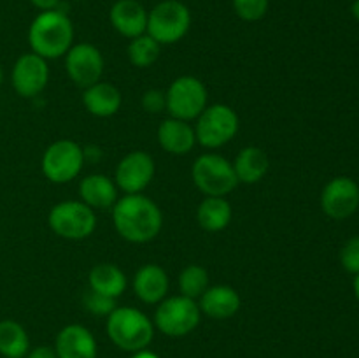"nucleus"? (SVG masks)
Wrapping results in <instances>:
<instances>
[{
  "label": "nucleus",
  "mask_w": 359,
  "mask_h": 358,
  "mask_svg": "<svg viewBox=\"0 0 359 358\" xmlns=\"http://www.w3.org/2000/svg\"><path fill=\"white\" fill-rule=\"evenodd\" d=\"M112 221L125 241L144 244L160 234L163 214L160 207L142 193H132L118 199L112 206Z\"/></svg>",
  "instance_id": "1"
},
{
  "label": "nucleus",
  "mask_w": 359,
  "mask_h": 358,
  "mask_svg": "<svg viewBox=\"0 0 359 358\" xmlns=\"http://www.w3.org/2000/svg\"><path fill=\"white\" fill-rule=\"evenodd\" d=\"M74 25L63 11H42L28 28V44L32 53L44 60L60 58L72 48Z\"/></svg>",
  "instance_id": "2"
},
{
  "label": "nucleus",
  "mask_w": 359,
  "mask_h": 358,
  "mask_svg": "<svg viewBox=\"0 0 359 358\" xmlns=\"http://www.w3.org/2000/svg\"><path fill=\"white\" fill-rule=\"evenodd\" d=\"M107 333L123 351L146 350L154 337L153 321L135 307H116L107 318Z\"/></svg>",
  "instance_id": "3"
},
{
  "label": "nucleus",
  "mask_w": 359,
  "mask_h": 358,
  "mask_svg": "<svg viewBox=\"0 0 359 358\" xmlns=\"http://www.w3.org/2000/svg\"><path fill=\"white\" fill-rule=\"evenodd\" d=\"M191 27V13L188 6L179 0H163L147 13L146 34L158 44H175Z\"/></svg>",
  "instance_id": "4"
},
{
  "label": "nucleus",
  "mask_w": 359,
  "mask_h": 358,
  "mask_svg": "<svg viewBox=\"0 0 359 358\" xmlns=\"http://www.w3.org/2000/svg\"><path fill=\"white\" fill-rule=\"evenodd\" d=\"M193 183L205 197H226L238 185L233 164L216 153L200 154L191 168Z\"/></svg>",
  "instance_id": "5"
},
{
  "label": "nucleus",
  "mask_w": 359,
  "mask_h": 358,
  "mask_svg": "<svg viewBox=\"0 0 359 358\" xmlns=\"http://www.w3.org/2000/svg\"><path fill=\"white\" fill-rule=\"evenodd\" d=\"M200 316L202 311L193 298L175 295V297L163 298L158 304L154 312V325L168 337H184L198 326Z\"/></svg>",
  "instance_id": "6"
},
{
  "label": "nucleus",
  "mask_w": 359,
  "mask_h": 358,
  "mask_svg": "<svg viewBox=\"0 0 359 358\" xmlns=\"http://www.w3.org/2000/svg\"><path fill=\"white\" fill-rule=\"evenodd\" d=\"M49 227L56 235L70 241L90 237L97 228V216L90 206L81 200H65L49 211Z\"/></svg>",
  "instance_id": "7"
},
{
  "label": "nucleus",
  "mask_w": 359,
  "mask_h": 358,
  "mask_svg": "<svg viewBox=\"0 0 359 358\" xmlns=\"http://www.w3.org/2000/svg\"><path fill=\"white\" fill-rule=\"evenodd\" d=\"M207 88L198 77L182 76L177 77L165 93V109L170 118L191 121L207 107Z\"/></svg>",
  "instance_id": "8"
},
{
  "label": "nucleus",
  "mask_w": 359,
  "mask_h": 358,
  "mask_svg": "<svg viewBox=\"0 0 359 358\" xmlns=\"http://www.w3.org/2000/svg\"><path fill=\"white\" fill-rule=\"evenodd\" d=\"M195 126L196 140L203 147L216 150L230 142L238 132V116L230 105L214 104L203 109Z\"/></svg>",
  "instance_id": "9"
},
{
  "label": "nucleus",
  "mask_w": 359,
  "mask_h": 358,
  "mask_svg": "<svg viewBox=\"0 0 359 358\" xmlns=\"http://www.w3.org/2000/svg\"><path fill=\"white\" fill-rule=\"evenodd\" d=\"M84 165V151L77 142L62 139L53 142L42 157V172L51 183H69L79 175Z\"/></svg>",
  "instance_id": "10"
},
{
  "label": "nucleus",
  "mask_w": 359,
  "mask_h": 358,
  "mask_svg": "<svg viewBox=\"0 0 359 358\" xmlns=\"http://www.w3.org/2000/svg\"><path fill=\"white\" fill-rule=\"evenodd\" d=\"M65 69L70 81L83 90L98 83L104 74V56L93 44L81 42L65 55Z\"/></svg>",
  "instance_id": "11"
},
{
  "label": "nucleus",
  "mask_w": 359,
  "mask_h": 358,
  "mask_svg": "<svg viewBox=\"0 0 359 358\" xmlns=\"http://www.w3.org/2000/svg\"><path fill=\"white\" fill-rule=\"evenodd\" d=\"M321 207L326 216L333 220H346L353 216L359 207V186L347 175L333 178L323 188Z\"/></svg>",
  "instance_id": "12"
},
{
  "label": "nucleus",
  "mask_w": 359,
  "mask_h": 358,
  "mask_svg": "<svg viewBox=\"0 0 359 358\" xmlns=\"http://www.w3.org/2000/svg\"><path fill=\"white\" fill-rule=\"evenodd\" d=\"M49 79V67L42 56L25 53L16 60L11 74L13 88L23 98H34L46 88Z\"/></svg>",
  "instance_id": "13"
},
{
  "label": "nucleus",
  "mask_w": 359,
  "mask_h": 358,
  "mask_svg": "<svg viewBox=\"0 0 359 358\" xmlns=\"http://www.w3.org/2000/svg\"><path fill=\"white\" fill-rule=\"evenodd\" d=\"M154 178V160L146 151H132L116 167V186L132 195L149 186Z\"/></svg>",
  "instance_id": "14"
},
{
  "label": "nucleus",
  "mask_w": 359,
  "mask_h": 358,
  "mask_svg": "<svg viewBox=\"0 0 359 358\" xmlns=\"http://www.w3.org/2000/svg\"><path fill=\"white\" fill-rule=\"evenodd\" d=\"M55 351L58 358H97V340L86 326L72 323L58 332Z\"/></svg>",
  "instance_id": "15"
},
{
  "label": "nucleus",
  "mask_w": 359,
  "mask_h": 358,
  "mask_svg": "<svg viewBox=\"0 0 359 358\" xmlns=\"http://www.w3.org/2000/svg\"><path fill=\"white\" fill-rule=\"evenodd\" d=\"M114 30L126 39H135L146 34L147 11L139 0H116L109 13Z\"/></svg>",
  "instance_id": "16"
},
{
  "label": "nucleus",
  "mask_w": 359,
  "mask_h": 358,
  "mask_svg": "<svg viewBox=\"0 0 359 358\" xmlns=\"http://www.w3.org/2000/svg\"><path fill=\"white\" fill-rule=\"evenodd\" d=\"M200 311L212 319H228L241 309V295L228 284L207 288L200 297Z\"/></svg>",
  "instance_id": "17"
},
{
  "label": "nucleus",
  "mask_w": 359,
  "mask_h": 358,
  "mask_svg": "<svg viewBox=\"0 0 359 358\" xmlns=\"http://www.w3.org/2000/svg\"><path fill=\"white\" fill-rule=\"evenodd\" d=\"M133 291L144 304H160L168 291V276L156 263L140 267L133 277Z\"/></svg>",
  "instance_id": "18"
},
{
  "label": "nucleus",
  "mask_w": 359,
  "mask_h": 358,
  "mask_svg": "<svg viewBox=\"0 0 359 358\" xmlns=\"http://www.w3.org/2000/svg\"><path fill=\"white\" fill-rule=\"evenodd\" d=\"M158 142L170 154H188L196 144L195 128L188 121L168 118L158 126Z\"/></svg>",
  "instance_id": "19"
},
{
  "label": "nucleus",
  "mask_w": 359,
  "mask_h": 358,
  "mask_svg": "<svg viewBox=\"0 0 359 358\" xmlns=\"http://www.w3.org/2000/svg\"><path fill=\"white\" fill-rule=\"evenodd\" d=\"M81 202L91 209H109L118 202V186L104 174H91L79 185Z\"/></svg>",
  "instance_id": "20"
},
{
  "label": "nucleus",
  "mask_w": 359,
  "mask_h": 358,
  "mask_svg": "<svg viewBox=\"0 0 359 358\" xmlns=\"http://www.w3.org/2000/svg\"><path fill=\"white\" fill-rule=\"evenodd\" d=\"M121 91L111 83L98 81L93 86L86 88L83 93V104L93 116L109 118L121 109Z\"/></svg>",
  "instance_id": "21"
},
{
  "label": "nucleus",
  "mask_w": 359,
  "mask_h": 358,
  "mask_svg": "<svg viewBox=\"0 0 359 358\" xmlns=\"http://www.w3.org/2000/svg\"><path fill=\"white\" fill-rule=\"evenodd\" d=\"M269 157L262 147L256 146H249L238 151L233 164L238 183H245V185H255V183L262 181L269 172Z\"/></svg>",
  "instance_id": "22"
},
{
  "label": "nucleus",
  "mask_w": 359,
  "mask_h": 358,
  "mask_svg": "<svg viewBox=\"0 0 359 358\" xmlns=\"http://www.w3.org/2000/svg\"><path fill=\"white\" fill-rule=\"evenodd\" d=\"M88 286L105 297L118 298L126 290V276L114 263H98L90 270Z\"/></svg>",
  "instance_id": "23"
},
{
  "label": "nucleus",
  "mask_w": 359,
  "mask_h": 358,
  "mask_svg": "<svg viewBox=\"0 0 359 358\" xmlns=\"http://www.w3.org/2000/svg\"><path fill=\"white\" fill-rule=\"evenodd\" d=\"M231 214L233 211L224 197H205L196 211V220L203 230L219 232L230 225Z\"/></svg>",
  "instance_id": "24"
},
{
  "label": "nucleus",
  "mask_w": 359,
  "mask_h": 358,
  "mask_svg": "<svg viewBox=\"0 0 359 358\" xmlns=\"http://www.w3.org/2000/svg\"><path fill=\"white\" fill-rule=\"evenodd\" d=\"M30 351L27 330L14 319L0 321V354L4 358H25Z\"/></svg>",
  "instance_id": "25"
},
{
  "label": "nucleus",
  "mask_w": 359,
  "mask_h": 358,
  "mask_svg": "<svg viewBox=\"0 0 359 358\" xmlns=\"http://www.w3.org/2000/svg\"><path fill=\"white\" fill-rule=\"evenodd\" d=\"M160 49L161 44H158L151 35L142 34L130 41L128 58L132 65L144 69V67H149L156 62L158 56H160Z\"/></svg>",
  "instance_id": "26"
},
{
  "label": "nucleus",
  "mask_w": 359,
  "mask_h": 358,
  "mask_svg": "<svg viewBox=\"0 0 359 358\" xmlns=\"http://www.w3.org/2000/svg\"><path fill=\"white\" fill-rule=\"evenodd\" d=\"M181 295L189 298L202 297L203 291L209 288V272L202 265H188L179 276Z\"/></svg>",
  "instance_id": "27"
},
{
  "label": "nucleus",
  "mask_w": 359,
  "mask_h": 358,
  "mask_svg": "<svg viewBox=\"0 0 359 358\" xmlns=\"http://www.w3.org/2000/svg\"><path fill=\"white\" fill-rule=\"evenodd\" d=\"M270 0H233L237 16L244 21H258L269 11Z\"/></svg>",
  "instance_id": "28"
},
{
  "label": "nucleus",
  "mask_w": 359,
  "mask_h": 358,
  "mask_svg": "<svg viewBox=\"0 0 359 358\" xmlns=\"http://www.w3.org/2000/svg\"><path fill=\"white\" fill-rule=\"evenodd\" d=\"M83 302L88 311L97 316H109L116 309V298L105 297V295L97 293V291L90 290V288L84 293Z\"/></svg>",
  "instance_id": "29"
},
{
  "label": "nucleus",
  "mask_w": 359,
  "mask_h": 358,
  "mask_svg": "<svg viewBox=\"0 0 359 358\" xmlns=\"http://www.w3.org/2000/svg\"><path fill=\"white\" fill-rule=\"evenodd\" d=\"M340 263L351 274H359V235L351 237L340 249Z\"/></svg>",
  "instance_id": "30"
},
{
  "label": "nucleus",
  "mask_w": 359,
  "mask_h": 358,
  "mask_svg": "<svg viewBox=\"0 0 359 358\" xmlns=\"http://www.w3.org/2000/svg\"><path fill=\"white\" fill-rule=\"evenodd\" d=\"M142 107L147 112H161L165 109V93L160 90H147L142 95Z\"/></svg>",
  "instance_id": "31"
},
{
  "label": "nucleus",
  "mask_w": 359,
  "mask_h": 358,
  "mask_svg": "<svg viewBox=\"0 0 359 358\" xmlns=\"http://www.w3.org/2000/svg\"><path fill=\"white\" fill-rule=\"evenodd\" d=\"M27 358H58V357H56L55 347L37 346V347H34L32 351H28Z\"/></svg>",
  "instance_id": "32"
},
{
  "label": "nucleus",
  "mask_w": 359,
  "mask_h": 358,
  "mask_svg": "<svg viewBox=\"0 0 359 358\" xmlns=\"http://www.w3.org/2000/svg\"><path fill=\"white\" fill-rule=\"evenodd\" d=\"M60 2L62 0H30V4L34 7L41 11H53V9H58Z\"/></svg>",
  "instance_id": "33"
},
{
  "label": "nucleus",
  "mask_w": 359,
  "mask_h": 358,
  "mask_svg": "<svg viewBox=\"0 0 359 358\" xmlns=\"http://www.w3.org/2000/svg\"><path fill=\"white\" fill-rule=\"evenodd\" d=\"M130 358H160V357H158L156 353H153V351L140 350V351H135V353H133Z\"/></svg>",
  "instance_id": "34"
},
{
  "label": "nucleus",
  "mask_w": 359,
  "mask_h": 358,
  "mask_svg": "<svg viewBox=\"0 0 359 358\" xmlns=\"http://www.w3.org/2000/svg\"><path fill=\"white\" fill-rule=\"evenodd\" d=\"M351 13H353V16L359 21V0H354L353 7H351Z\"/></svg>",
  "instance_id": "35"
},
{
  "label": "nucleus",
  "mask_w": 359,
  "mask_h": 358,
  "mask_svg": "<svg viewBox=\"0 0 359 358\" xmlns=\"http://www.w3.org/2000/svg\"><path fill=\"white\" fill-rule=\"evenodd\" d=\"M353 288H354V295H356V298H358V302H359V274H356V277H354Z\"/></svg>",
  "instance_id": "36"
},
{
  "label": "nucleus",
  "mask_w": 359,
  "mask_h": 358,
  "mask_svg": "<svg viewBox=\"0 0 359 358\" xmlns=\"http://www.w3.org/2000/svg\"><path fill=\"white\" fill-rule=\"evenodd\" d=\"M2 81H4V70L2 67H0V84H2Z\"/></svg>",
  "instance_id": "37"
}]
</instances>
